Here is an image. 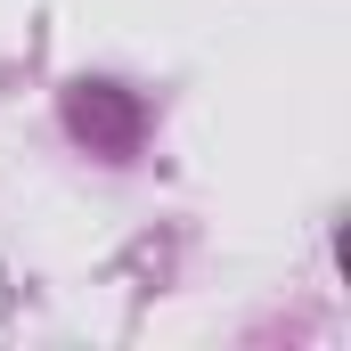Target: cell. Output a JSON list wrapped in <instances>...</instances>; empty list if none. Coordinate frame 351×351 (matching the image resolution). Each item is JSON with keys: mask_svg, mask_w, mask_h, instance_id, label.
Here are the masks:
<instances>
[{"mask_svg": "<svg viewBox=\"0 0 351 351\" xmlns=\"http://www.w3.org/2000/svg\"><path fill=\"white\" fill-rule=\"evenodd\" d=\"M74 131H90V139H106V147H131L139 114L123 106V90H114V82H90V90H74Z\"/></svg>", "mask_w": 351, "mask_h": 351, "instance_id": "1", "label": "cell"}]
</instances>
